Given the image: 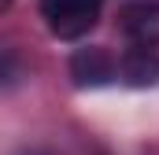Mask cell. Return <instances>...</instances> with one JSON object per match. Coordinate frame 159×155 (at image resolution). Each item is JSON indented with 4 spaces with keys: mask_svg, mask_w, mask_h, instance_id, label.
I'll use <instances>...</instances> for the list:
<instances>
[{
    "mask_svg": "<svg viewBox=\"0 0 159 155\" xmlns=\"http://www.w3.org/2000/svg\"><path fill=\"white\" fill-rule=\"evenodd\" d=\"M119 30L129 37L133 48L159 44V0H129L119 11Z\"/></svg>",
    "mask_w": 159,
    "mask_h": 155,
    "instance_id": "obj_2",
    "label": "cell"
},
{
    "mask_svg": "<svg viewBox=\"0 0 159 155\" xmlns=\"http://www.w3.org/2000/svg\"><path fill=\"white\" fill-rule=\"evenodd\" d=\"M7 4H11V0H0V7H7Z\"/></svg>",
    "mask_w": 159,
    "mask_h": 155,
    "instance_id": "obj_5",
    "label": "cell"
},
{
    "mask_svg": "<svg viewBox=\"0 0 159 155\" xmlns=\"http://www.w3.org/2000/svg\"><path fill=\"white\" fill-rule=\"evenodd\" d=\"M119 74L126 85H137V89H148L159 81V55L152 48H129L119 59Z\"/></svg>",
    "mask_w": 159,
    "mask_h": 155,
    "instance_id": "obj_4",
    "label": "cell"
},
{
    "mask_svg": "<svg viewBox=\"0 0 159 155\" xmlns=\"http://www.w3.org/2000/svg\"><path fill=\"white\" fill-rule=\"evenodd\" d=\"M104 0H41V19L59 41L85 37L100 19Z\"/></svg>",
    "mask_w": 159,
    "mask_h": 155,
    "instance_id": "obj_1",
    "label": "cell"
},
{
    "mask_svg": "<svg viewBox=\"0 0 159 155\" xmlns=\"http://www.w3.org/2000/svg\"><path fill=\"white\" fill-rule=\"evenodd\" d=\"M70 78L78 89H96V85H107L119 78V63L107 48L89 44V48H78L70 55Z\"/></svg>",
    "mask_w": 159,
    "mask_h": 155,
    "instance_id": "obj_3",
    "label": "cell"
}]
</instances>
